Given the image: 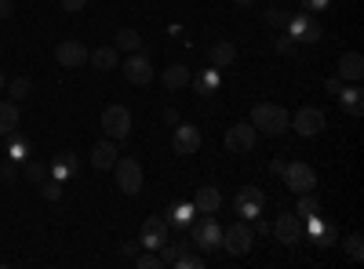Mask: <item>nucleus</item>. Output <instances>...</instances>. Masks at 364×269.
<instances>
[{"label": "nucleus", "mask_w": 364, "mask_h": 269, "mask_svg": "<svg viewBox=\"0 0 364 269\" xmlns=\"http://www.w3.org/2000/svg\"><path fill=\"white\" fill-rule=\"evenodd\" d=\"M73 171H77V157H73V153H58V157L51 160V168H48V175L55 178V182H66V178H73Z\"/></svg>", "instance_id": "25"}, {"label": "nucleus", "mask_w": 364, "mask_h": 269, "mask_svg": "<svg viewBox=\"0 0 364 269\" xmlns=\"http://www.w3.org/2000/svg\"><path fill=\"white\" fill-rule=\"evenodd\" d=\"M302 233H310V241H314L317 248H331V244L339 241V229H336V222H328V219H321V215L306 219Z\"/></svg>", "instance_id": "15"}, {"label": "nucleus", "mask_w": 364, "mask_h": 269, "mask_svg": "<svg viewBox=\"0 0 364 269\" xmlns=\"http://www.w3.org/2000/svg\"><path fill=\"white\" fill-rule=\"evenodd\" d=\"M41 197H44V200H51V204H55V200H58V197H63V182H55V178H51V175H48V178H44V182H41Z\"/></svg>", "instance_id": "36"}, {"label": "nucleus", "mask_w": 364, "mask_h": 269, "mask_svg": "<svg viewBox=\"0 0 364 269\" xmlns=\"http://www.w3.org/2000/svg\"><path fill=\"white\" fill-rule=\"evenodd\" d=\"M339 106H343V113H350V116H360L364 113V92L357 84H350V87H339Z\"/></svg>", "instance_id": "23"}, {"label": "nucleus", "mask_w": 364, "mask_h": 269, "mask_svg": "<svg viewBox=\"0 0 364 269\" xmlns=\"http://www.w3.org/2000/svg\"><path fill=\"white\" fill-rule=\"evenodd\" d=\"M11 11H15L11 0H0V18H11Z\"/></svg>", "instance_id": "43"}, {"label": "nucleus", "mask_w": 364, "mask_h": 269, "mask_svg": "<svg viewBox=\"0 0 364 269\" xmlns=\"http://www.w3.org/2000/svg\"><path fill=\"white\" fill-rule=\"evenodd\" d=\"M284 186L291 190V193H314L317 190V171L306 164V160H291V164H284Z\"/></svg>", "instance_id": "5"}, {"label": "nucleus", "mask_w": 364, "mask_h": 269, "mask_svg": "<svg viewBox=\"0 0 364 269\" xmlns=\"http://www.w3.org/2000/svg\"><path fill=\"white\" fill-rule=\"evenodd\" d=\"M193 207H197V215H215L223 207V193L215 186H200L197 197H193Z\"/></svg>", "instance_id": "21"}, {"label": "nucleus", "mask_w": 364, "mask_h": 269, "mask_svg": "<svg viewBox=\"0 0 364 269\" xmlns=\"http://www.w3.org/2000/svg\"><path fill=\"white\" fill-rule=\"evenodd\" d=\"M360 77H364V55L360 51H343V58H339V80L360 84Z\"/></svg>", "instance_id": "19"}, {"label": "nucleus", "mask_w": 364, "mask_h": 269, "mask_svg": "<svg viewBox=\"0 0 364 269\" xmlns=\"http://www.w3.org/2000/svg\"><path fill=\"white\" fill-rule=\"evenodd\" d=\"M164 124H171V128L178 124V109H171V106L164 109Z\"/></svg>", "instance_id": "42"}, {"label": "nucleus", "mask_w": 364, "mask_h": 269, "mask_svg": "<svg viewBox=\"0 0 364 269\" xmlns=\"http://www.w3.org/2000/svg\"><path fill=\"white\" fill-rule=\"evenodd\" d=\"M299 4H302V11H310V15H317V11H324V8L331 4V0H299Z\"/></svg>", "instance_id": "38"}, {"label": "nucleus", "mask_w": 364, "mask_h": 269, "mask_svg": "<svg viewBox=\"0 0 364 269\" xmlns=\"http://www.w3.org/2000/svg\"><path fill=\"white\" fill-rule=\"evenodd\" d=\"M343 248H346V255H350L353 262H360V258H364V236H360V233H350L346 241H343Z\"/></svg>", "instance_id": "34"}, {"label": "nucleus", "mask_w": 364, "mask_h": 269, "mask_svg": "<svg viewBox=\"0 0 364 269\" xmlns=\"http://www.w3.org/2000/svg\"><path fill=\"white\" fill-rule=\"evenodd\" d=\"M288 128H291L295 135H302V138H314V135H321V131L328 128V116H324V109H317V106H302L291 121H288Z\"/></svg>", "instance_id": "3"}, {"label": "nucleus", "mask_w": 364, "mask_h": 269, "mask_svg": "<svg viewBox=\"0 0 364 269\" xmlns=\"http://www.w3.org/2000/svg\"><path fill=\"white\" fill-rule=\"evenodd\" d=\"M324 87H328V92H331V95H339V87H343V80H339V77H331V80H328Z\"/></svg>", "instance_id": "44"}, {"label": "nucleus", "mask_w": 364, "mask_h": 269, "mask_svg": "<svg viewBox=\"0 0 364 269\" xmlns=\"http://www.w3.org/2000/svg\"><path fill=\"white\" fill-rule=\"evenodd\" d=\"M22 178H26V182H33V186H41L44 178H48V164H37V160H29V164L22 168Z\"/></svg>", "instance_id": "32"}, {"label": "nucleus", "mask_w": 364, "mask_h": 269, "mask_svg": "<svg viewBox=\"0 0 364 269\" xmlns=\"http://www.w3.org/2000/svg\"><path fill=\"white\" fill-rule=\"evenodd\" d=\"M233 4H240V8H252V4H255V0H233Z\"/></svg>", "instance_id": "45"}, {"label": "nucleus", "mask_w": 364, "mask_h": 269, "mask_svg": "<svg viewBox=\"0 0 364 269\" xmlns=\"http://www.w3.org/2000/svg\"><path fill=\"white\" fill-rule=\"evenodd\" d=\"M288 109L284 106H277V102H259L255 109H252V128L259 131V135H284L288 131Z\"/></svg>", "instance_id": "1"}, {"label": "nucleus", "mask_w": 364, "mask_h": 269, "mask_svg": "<svg viewBox=\"0 0 364 269\" xmlns=\"http://www.w3.org/2000/svg\"><path fill=\"white\" fill-rule=\"evenodd\" d=\"M102 131L113 142H124L132 135V109L128 106H106L102 109Z\"/></svg>", "instance_id": "4"}, {"label": "nucleus", "mask_w": 364, "mask_h": 269, "mask_svg": "<svg viewBox=\"0 0 364 269\" xmlns=\"http://www.w3.org/2000/svg\"><path fill=\"white\" fill-rule=\"evenodd\" d=\"M295 215H299V219H314V215H321V200H317L314 193H299Z\"/></svg>", "instance_id": "29"}, {"label": "nucleus", "mask_w": 364, "mask_h": 269, "mask_svg": "<svg viewBox=\"0 0 364 269\" xmlns=\"http://www.w3.org/2000/svg\"><path fill=\"white\" fill-rule=\"evenodd\" d=\"M208 62L215 66V70H226V66H233L237 62V48L230 44V40H215L208 48Z\"/></svg>", "instance_id": "22"}, {"label": "nucleus", "mask_w": 364, "mask_h": 269, "mask_svg": "<svg viewBox=\"0 0 364 269\" xmlns=\"http://www.w3.org/2000/svg\"><path fill=\"white\" fill-rule=\"evenodd\" d=\"M113 175H117L120 193H128V197H139V193H142V168H139L135 157H117Z\"/></svg>", "instance_id": "6"}, {"label": "nucleus", "mask_w": 364, "mask_h": 269, "mask_svg": "<svg viewBox=\"0 0 364 269\" xmlns=\"http://www.w3.org/2000/svg\"><path fill=\"white\" fill-rule=\"evenodd\" d=\"M84 4H87V0H63V11L77 15V11H84Z\"/></svg>", "instance_id": "41"}, {"label": "nucleus", "mask_w": 364, "mask_h": 269, "mask_svg": "<svg viewBox=\"0 0 364 269\" xmlns=\"http://www.w3.org/2000/svg\"><path fill=\"white\" fill-rule=\"evenodd\" d=\"M190 84H193V92H197V99H215V92H219V84H223V77H219V70H215V66H211V70H204V73L190 77Z\"/></svg>", "instance_id": "20"}, {"label": "nucleus", "mask_w": 364, "mask_h": 269, "mask_svg": "<svg viewBox=\"0 0 364 269\" xmlns=\"http://www.w3.org/2000/svg\"><path fill=\"white\" fill-rule=\"evenodd\" d=\"M273 51H277V55H291V51H295V40H291V37L284 33V37H281L277 44H273Z\"/></svg>", "instance_id": "39"}, {"label": "nucleus", "mask_w": 364, "mask_h": 269, "mask_svg": "<svg viewBox=\"0 0 364 269\" xmlns=\"http://www.w3.org/2000/svg\"><path fill=\"white\" fill-rule=\"evenodd\" d=\"M55 62L63 70H80L87 62V48L80 40H58L55 44Z\"/></svg>", "instance_id": "12"}, {"label": "nucleus", "mask_w": 364, "mask_h": 269, "mask_svg": "<svg viewBox=\"0 0 364 269\" xmlns=\"http://www.w3.org/2000/svg\"><path fill=\"white\" fill-rule=\"evenodd\" d=\"M269 233L277 236L281 244H288V248H291V244H299V241H302V219H299L295 212H291V215H281L277 222L269 226Z\"/></svg>", "instance_id": "16"}, {"label": "nucleus", "mask_w": 364, "mask_h": 269, "mask_svg": "<svg viewBox=\"0 0 364 269\" xmlns=\"http://www.w3.org/2000/svg\"><path fill=\"white\" fill-rule=\"evenodd\" d=\"M135 262H139V269H161L164 265L157 251H142V255H135Z\"/></svg>", "instance_id": "37"}, {"label": "nucleus", "mask_w": 364, "mask_h": 269, "mask_svg": "<svg viewBox=\"0 0 364 269\" xmlns=\"http://www.w3.org/2000/svg\"><path fill=\"white\" fill-rule=\"evenodd\" d=\"M193 219H197V207H193V200H182V204H175L171 212H168V222H171V226H178V229L193 226Z\"/></svg>", "instance_id": "26"}, {"label": "nucleus", "mask_w": 364, "mask_h": 269, "mask_svg": "<svg viewBox=\"0 0 364 269\" xmlns=\"http://www.w3.org/2000/svg\"><path fill=\"white\" fill-rule=\"evenodd\" d=\"M190 248H193V244H190ZM190 248H186V251H178V258L171 262L175 269H200V265H204V258H200L197 251H190Z\"/></svg>", "instance_id": "33"}, {"label": "nucleus", "mask_w": 364, "mask_h": 269, "mask_svg": "<svg viewBox=\"0 0 364 269\" xmlns=\"http://www.w3.org/2000/svg\"><path fill=\"white\" fill-rule=\"evenodd\" d=\"M266 207V193L259 186H240V193L233 197V212L245 219V222H255Z\"/></svg>", "instance_id": "7"}, {"label": "nucleus", "mask_w": 364, "mask_h": 269, "mask_svg": "<svg viewBox=\"0 0 364 269\" xmlns=\"http://www.w3.org/2000/svg\"><path fill=\"white\" fill-rule=\"evenodd\" d=\"M11 142H8V160H15V164H22L26 157H29V142L26 138H18V135H8Z\"/></svg>", "instance_id": "31"}, {"label": "nucleus", "mask_w": 364, "mask_h": 269, "mask_svg": "<svg viewBox=\"0 0 364 269\" xmlns=\"http://www.w3.org/2000/svg\"><path fill=\"white\" fill-rule=\"evenodd\" d=\"M252 244H255V233L248 229V222H245V219L223 229V248H226V255H248V251H252Z\"/></svg>", "instance_id": "8"}, {"label": "nucleus", "mask_w": 364, "mask_h": 269, "mask_svg": "<svg viewBox=\"0 0 364 269\" xmlns=\"http://www.w3.org/2000/svg\"><path fill=\"white\" fill-rule=\"evenodd\" d=\"M171 149L178 157H193L197 149H200V131H197V124H175V131H171Z\"/></svg>", "instance_id": "13"}, {"label": "nucleus", "mask_w": 364, "mask_h": 269, "mask_svg": "<svg viewBox=\"0 0 364 269\" xmlns=\"http://www.w3.org/2000/svg\"><path fill=\"white\" fill-rule=\"evenodd\" d=\"M226 149L230 153H252L255 149V142H259V131L252 128V121L248 124H233V128H226Z\"/></svg>", "instance_id": "10"}, {"label": "nucleus", "mask_w": 364, "mask_h": 269, "mask_svg": "<svg viewBox=\"0 0 364 269\" xmlns=\"http://www.w3.org/2000/svg\"><path fill=\"white\" fill-rule=\"evenodd\" d=\"M113 48L117 51H139L142 48V37H139V29H132V26H124V29H117V37H113Z\"/></svg>", "instance_id": "28"}, {"label": "nucleus", "mask_w": 364, "mask_h": 269, "mask_svg": "<svg viewBox=\"0 0 364 269\" xmlns=\"http://www.w3.org/2000/svg\"><path fill=\"white\" fill-rule=\"evenodd\" d=\"M87 62H91V70L109 73V70L120 66V51H117L113 44H102V48H95V51H87Z\"/></svg>", "instance_id": "17"}, {"label": "nucleus", "mask_w": 364, "mask_h": 269, "mask_svg": "<svg viewBox=\"0 0 364 269\" xmlns=\"http://www.w3.org/2000/svg\"><path fill=\"white\" fill-rule=\"evenodd\" d=\"M0 178H4V182H15V178H18V171H15V160H8L4 168H0Z\"/></svg>", "instance_id": "40"}, {"label": "nucleus", "mask_w": 364, "mask_h": 269, "mask_svg": "<svg viewBox=\"0 0 364 269\" xmlns=\"http://www.w3.org/2000/svg\"><path fill=\"white\" fill-rule=\"evenodd\" d=\"M117 142L113 138H102V142H95L91 146V168H99V171H109L113 164H117Z\"/></svg>", "instance_id": "18"}, {"label": "nucleus", "mask_w": 364, "mask_h": 269, "mask_svg": "<svg viewBox=\"0 0 364 269\" xmlns=\"http://www.w3.org/2000/svg\"><path fill=\"white\" fill-rule=\"evenodd\" d=\"M4 87H8V80H4V73H0V92H4Z\"/></svg>", "instance_id": "46"}, {"label": "nucleus", "mask_w": 364, "mask_h": 269, "mask_svg": "<svg viewBox=\"0 0 364 269\" xmlns=\"http://www.w3.org/2000/svg\"><path fill=\"white\" fill-rule=\"evenodd\" d=\"M8 95H11L15 102H26L29 95H33V84H29L26 77H15V80H8Z\"/></svg>", "instance_id": "30"}, {"label": "nucleus", "mask_w": 364, "mask_h": 269, "mask_svg": "<svg viewBox=\"0 0 364 269\" xmlns=\"http://www.w3.org/2000/svg\"><path fill=\"white\" fill-rule=\"evenodd\" d=\"M139 244L146 248V251H161L164 244H168V219H146L142 222V236H139Z\"/></svg>", "instance_id": "14"}, {"label": "nucleus", "mask_w": 364, "mask_h": 269, "mask_svg": "<svg viewBox=\"0 0 364 269\" xmlns=\"http://www.w3.org/2000/svg\"><path fill=\"white\" fill-rule=\"evenodd\" d=\"M120 70H124V80L128 84H139V87L154 80V62H149V55H142V51H132L128 62L120 66Z\"/></svg>", "instance_id": "11"}, {"label": "nucleus", "mask_w": 364, "mask_h": 269, "mask_svg": "<svg viewBox=\"0 0 364 269\" xmlns=\"http://www.w3.org/2000/svg\"><path fill=\"white\" fill-rule=\"evenodd\" d=\"M288 18H291V15H288V11H281V8L262 11V22H266L269 29H284V26H288Z\"/></svg>", "instance_id": "35"}, {"label": "nucleus", "mask_w": 364, "mask_h": 269, "mask_svg": "<svg viewBox=\"0 0 364 269\" xmlns=\"http://www.w3.org/2000/svg\"><path fill=\"white\" fill-rule=\"evenodd\" d=\"M18 131V102L8 99L0 102V135H15Z\"/></svg>", "instance_id": "27"}, {"label": "nucleus", "mask_w": 364, "mask_h": 269, "mask_svg": "<svg viewBox=\"0 0 364 269\" xmlns=\"http://www.w3.org/2000/svg\"><path fill=\"white\" fill-rule=\"evenodd\" d=\"M284 29H288V37H291L295 44H317V40H321V26H317V18H314L310 11L291 15Z\"/></svg>", "instance_id": "9"}, {"label": "nucleus", "mask_w": 364, "mask_h": 269, "mask_svg": "<svg viewBox=\"0 0 364 269\" xmlns=\"http://www.w3.org/2000/svg\"><path fill=\"white\" fill-rule=\"evenodd\" d=\"M193 248L197 251H219L223 248V226L215 222V215L193 219Z\"/></svg>", "instance_id": "2"}, {"label": "nucleus", "mask_w": 364, "mask_h": 269, "mask_svg": "<svg viewBox=\"0 0 364 269\" xmlns=\"http://www.w3.org/2000/svg\"><path fill=\"white\" fill-rule=\"evenodd\" d=\"M190 77H193V73H190V66L175 62V66H168V70H164V77H161V80H164L168 92H182V87H190Z\"/></svg>", "instance_id": "24"}]
</instances>
